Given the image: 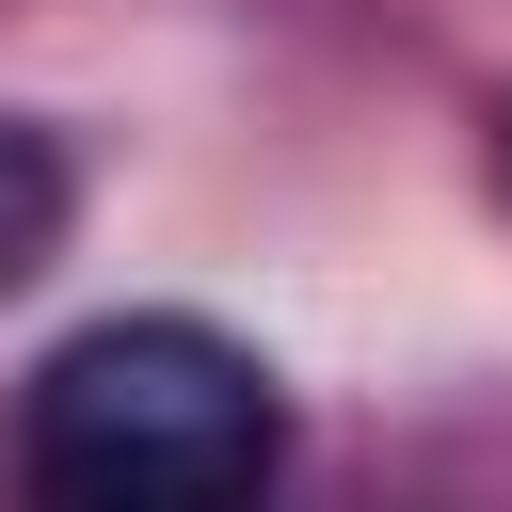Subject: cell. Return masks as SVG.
I'll list each match as a JSON object with an SVG mask.
<instances>
[{
  "mask_svg": "<svg viewBox=\"0 0 512 512\" xmlns=\"http://www.w3.org/2000/svg\"><path fill=\"white\" fill-rule=\"evenodd\" d=\"M288 464V400L208 320H96L16 400V480L64 512H224Z\"/></svg>",
  "mask_w": 512,
  "mask_h": 512,
  "instance_id": "obj_1",
  "label": "cell"
},
{
  "mask_svg": "<svg viewBox=\"0 0 512 512\" xmlns=\"http://www.w3.org/2000/svg\"><path fill=\"white\" fill-rule=\"evenodd\" d=\"M48 240H64V144L0 112V288H16V272H48Z\"/></svg>",
  "mask_w": 512,
  "mask_h": 512,
  "instance_id": "obj_2",
  "label": "cell"
}]
</instances>
